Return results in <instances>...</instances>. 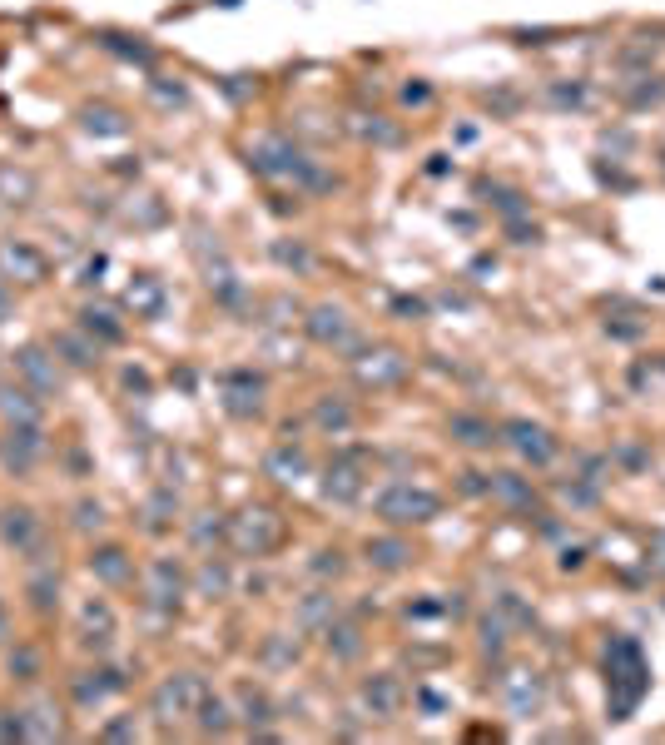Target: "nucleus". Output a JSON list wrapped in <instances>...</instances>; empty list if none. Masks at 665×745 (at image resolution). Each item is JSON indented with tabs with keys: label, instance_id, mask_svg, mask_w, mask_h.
Listing matches in <instances>:
<instances>
[{
	"label": "nucleus",
	"instance_id": "1",
	"mask_svg": "<svg viewBox=\"0 0 665 745\" xmlns=\"http://www.w3.org/2000/svg\"><path fill=\"white\" fill-rule=\"evenodd\" d=\"M606 681H611V691H616V716H626L641 696H646V656H641V646L636 641H626V636H616L611 641V651H606Z\"/></svg>",
	"mask_w": 665,
	"mask_h": 745
},
{
	"label": "nucleus",
	"instance_id": "2",
	"mask_svg": "<svg viewBox=\"0 0 665 745\" xmlns=\"http://www.w3.org/2000/svg\"><path fill=\"white\" fill-rule=\"evenodd\" d=\"M383 512H388L393 522H427V517L437 512V497L398 487V492H388V497H383Z\"/></svg>",
	"mask_w": 665,
	"mask_h": 745
},
{
	"label": "nucleus",
	"instance_id": "3",
	"mask_svg": "<svg viewBox=\"0 0 665 745\" xmlns=\"http://www.w3.org/2000/svg\"><path fill=\"white\" fill-rule=\"evenodd\" d=\"M512 433H517V447H522L527 457H536V462H546V457L556 452V443H546V433L532 428V423H512Z\"/></svg>",
	"mask_w": 665,
	"mask_h": 745
}]
</instances>
